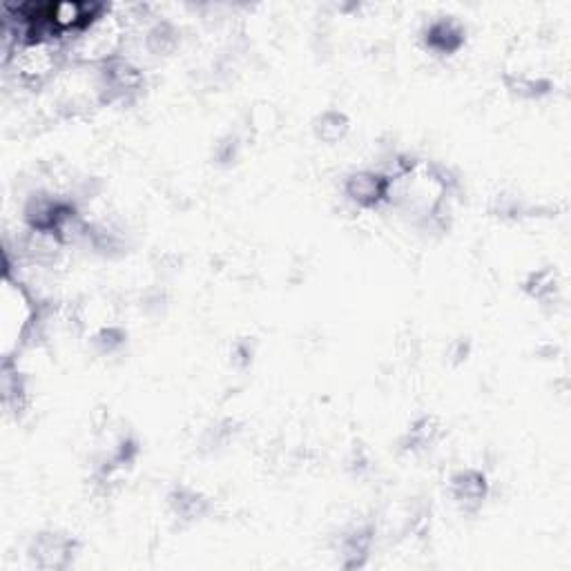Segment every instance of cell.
I'll return each mask as SVG.
<instances>
[{"label": "cell", "mask_w": 571, "mask_h": 571, "mask_svg": "<svg viewBox=\"0 0 571 571\" xmlns=\"http://www.w3.org/2000/svg\"><path fill=\"white\" fill-rule=\"evenodd\" d=\"M43 319L41 302L21 277L5 268L3 290H0V351L3 362L14 360L23 344L34 335Z\"/></svg>", "instance_id": "obj_1"}, {"label": "cell", "mask_w": 571, "mask_h": 571, "mask_svg": "<svg viewBox=\"0 0 571 571\" xmlns=\"http://www.w3.org/2000/svg\"><path fill=\"white\" fill-rule=\"evenodd\" d=\"M58 47L54 41H34L18 47L5 67H12L14 74L27 85H41L56 72Z\"/></svg>", "instance_id": "obj_2"}, {"label": "cell", "mask_w": 571, "mask_h": 571, "mask_svg": "<svg viewBox=\"0 0 571 571\" xmlns=\"http://www.w3.org/2000/svg\"><path fill=\"white\" fill-rule=\"evenodd\" d=\"M79 543L61 531H43L27 549L29 563L41 571H63L74 563Z\"/></svg>", "instance_id": "obj_3"}, {"label": "cell", "mask_w": 571, "mask_h": 571, "mask_svg": "<svg viewBox=\"0 0 571 571\" xmlns=\"http://www.w3.org/2000/svg\"><path fill=\"white\" fill-rule=\"evenodd\" d=\"M393 177L384 170H357L344 181V195L357 208H377L391 201Z\"/></svg>", "instance_id": "obj_4"}, {"label": "cell", "mask_w": 571, "mask_h": 571, "mask_svg": "<svg viewBox=\"0 0 571 571\" xmlns=\"http://www.w3.org/2000/svg\"><path fill=\"white\" fill-rule=\"evenodd\" d=\"M143 83V74L137 65L125 56H114L99 65V92L103 101H119L137 92Z\"/></svg>", "instance_id": "obj_5"}, {"label": "cell", "mask_w": 571, "mask_h": 571, "mask_svg": "<svg viewBox=\"0 0 571 571\" xmlns=\"http://www.w3.org/2000/svg\"><path fill=\"white\" fill-rule=\"evenodd\" d=\"M451 496L464 511H476L489 496L487 476L478 469L458 471L451 478Z\"/></svg>", "instance_id": "obj_6"}, {"label": "cell", "mask_w": 571, "mask_h": 571, "mask_svg": "<svg viewBox=\"0 0 571 571\" xmlns=\"http://www.w3.org/2000/svg\"><path fill=\"white\" fill-rule=\"evenodd\" d=\"M375 527L371 522H360L346 531L340 540V556L344 569H360L371 556Z\"/></svg>", "instance_id": "obj_7"}, {"label": "cell", "mask_w": 571, "mask_h": 571, "mask_svg": "<svg viewBox=\"0 0 571 571\" xmlns=\"http://www.w3.org/2000/svg\"><path fill=\"white\" fill-rule=\"evenodd\" d=\"M424 43L435 54H456L464 45V27L453 16H440L429 23Z\"/></svg>", "instance_id": "obj_8"}, {"label": "cell", "mask_w": 571, "mask_h": 571, "mask_svg": "<svg viewBox=\"0 0 571 571\" xmlns=\"http://www.w3.org/2000/svg\"><path fill=\"white\" fill-rule=\"evenodd\" d=\"M313 132L319 141L324 143H340L351 132V119L340 110H326L315 119Z\"/></svg>", "instance_id": "obj_9"}, {"label": "cell", "mask_w": 571, "mask_h": 571, "mask_svg": "<svg viewBox=\"0 0 571 571\" xmlns=\"http://www.w3.org/2000/svg\"><path fill=\"white\" fill-rule=\"evenodd\" d=\"M170 507L181 520H199L208 511V500L195 489L179 487L170 496Z\"/></svg>", "instance_id": "obj_10"}, {"label": "cell", "mask_w": 571, "mask_h": 571, "mask_svg": "<svg viewBox=\"0 0 571 571\" xmlns=\"http://www.w3.org/2000/svg\"><path fill=\"white\" fill-rule=\"evenodd\" d=\"M442 433V424L435 415H424L413 424L409 435H406V451H427L431 444L438 442Z\"/></svg>", "instance_id": "obj_11"}, {"label": "cell", "mask_w": 571, "mask_h": 571, "mask_svg": "<svg viewBox=\"0 0 571 571\" xmlns=\"http://www.w3.org/2000/svg\"><path fill=\"white\" fill-rule=\"evenodd\" d=\"M505 83L509 85L511 92L525 96V99H538V96L551 92V83L545 76H536L529 72H507Z\"/></svg>", "instance_id": "obj_12"}, {"label": "cell", "mask_w": 571, "mask_h": 571, "mask_svg": "<svg viewBox=\"0 0 571 571\" xmlns=\"http://www.w3.org/2000/svg\"><path fill=\"white\" fill-rule=\"evenodd\" d=\"M525 290L536 299V302H549V299L558 297L560 290V282H558V273L554 268H543L531 273L525 282Z\"/></svg>", "instance_id": "obj_13"}, {"label": "cell", "mask_w": 571, "mask_h": 571, "mask_svg": "<svg viewBox=\"0 0 571 571\" xmlns=\"http://www.w3.org/2000/svg\"><path fill=\"white\" fill-rule=\"evenodd\" d=\"M145 45L154 54H168L177 45V29L168 21L154 23L148 29V34H145Z\"/></svg>", "instance_id": "obj_14"}]
</instances>
